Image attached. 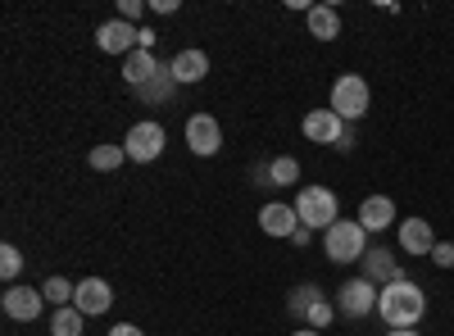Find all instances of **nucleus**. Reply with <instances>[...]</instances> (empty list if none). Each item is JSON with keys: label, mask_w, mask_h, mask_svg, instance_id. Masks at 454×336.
Instances as JSON below:
<instances>
[{"label": "nucleus", "mask_w": 454, "mask_h": 336, "mask_svg": "<svg viewBox=\"0 0 454 336\" xmlns=\"http://www.w3.org/2000/svg\"><path fill=\"white\" fill-rule=\"evenodd\" d=\"M377 314H382L387 327H419L427 318V291L419 282L400 277V282L377 291Z\"/></svg>", "instance_id": "obj_1"}, {"label": "nucleus", "mask_w": 454, "mask_h": 336, "mask_svg": "<svg viewBox=\"0 0 454 336\" xmlns=\"http://www.w3.org/2000/svg\"><path fill=\"white\" fill-rule=\"evenodd\" d=\"M323 254L332 259V264H359V259L368 254V232L359 218H336L332 228L323 232Z\"/></svg>", "instance_id": "obj_2"}, {"label": "nucleus", "mask_w": 454, "mask_h": 336, "mask_svg": "<svg viewBox=\"0 0 454 336\" xmlns=\"http://www.w3.org/2000/svg\"><path fill=\"white\" fill-rule=\"evenodd\" d=\"M332 114L340 119V123H359L368 109H372V91H368V82L359 78V73H340V78L332 82Z\"/></svg>", "instance_id": "obj_3"}, {"label": "nucleus", "mask_w": 454, "mask_h": 336, "mask_svg": "<svg viewBox=\"0 0 454 336\" xmlns=\"http://www.w3.org/2000/svg\"><path fill=\"white\" fill-rule=\"evenodd\" d=\"M295 214H300V228L327 232L340 218V200H336V191H327V186H305V191L295 196Z\"/></svg>", "instance_id": "obj_4"}, {"label": "nucleus", "mask_w": 454, "mask_h": 336, "mask_svg": "<svg viewBox=\"0 0 454 336\" xmlns=\"http://www.w3.org/2000/svg\"><path fill=\"white\" fill-rule=\"evenodd\" d=\"M164 123H155V119H145V123H132L128 128V137H123V151H128V160H137V164H155L160 155H164Z\"/></svg>", "instance_id": "obj_5"}, {"label": "nucleus", "mask_w": 454, "mask_h": 336, "mask_svg": "<svg viewBox=\"0 0 454 336\" xmlns=\"http://www.w3.org/2000/svg\"><path fill=\"white\" fill-rule=\"evenodd\" d=\"M0 309H5V318H14V323H36L42 309H46V295H42V286L14 282V286L0 291Z\"/></svg>", "instance_id": "obj_6"}, {"label": "nucleus", "mask_w": 454, "mask_h": 336, "mask_svg": "<svg viewBox=\"0 0 454 336\" xmlns=\"http://www.w3.org/2000/svg\"><path fill=\"white\" fill-rule=\"evenodd\" d=\"M336 314H346V318H368V314H377V286H372L368 277L340 282V286H336Z\"/></svg>", "instance_id": "obj_7"}, {"label": "nucleus", "mask_w": 454, "mask_h": 336, "mask_svg": "<svg viewBox=\"0 0 454 336\" xmlns=\"http://www.w3.org/2000/svg\"><path fill=\"white\" fill-rule=\"evenodd\" d=\"M186 145H192V155L200 160H214L223 151V128L214 114H192L186 119Z\"/></svg>", "instance_id": "obj_8"}, {"label": "nucleus", "mask_w": 454, "mask_h": 336, "mask_svg": "<svg viewBox=\"0 0 454 336\" xmlns=\"http://www.w3.org/2000/svg\"><path fill=\"white\" fill-rule=\"evenodd\" d=\"M137 36H141V27L137 23H123V19H109V23H100L96 27V46H100V55H132L137 51Z\"/></svg>", "instance_id": "obj_9"}, {"label": "nucleus", "mask_w": 454, "mask_h": 336, "mask_svg": "<svg viewBox=\"0 0 454 336\" xmlns=\"http://www.w3.org/2000/svg\"><path fill=\"white\" fill-rule=\"evenodd\" d=\"M359 277H368L377 291H382V286H391V282H400L404 277V269H400V259L391 254V250H382V246H368V254L359 259Z\"/></svg>", "instance_id": "obj_10"}, {"label": "nucleus", "mask_w": 454, "mask_h": 336, "mask_svg": "<svg viewBox=\"0 0 454 336\" xmlns=\"http://www.w3.org/2000/svg\"><path fill=\"white\" fill-rule=\"evenodd\" d=\"M109 305H114V286L105 277H82L78 282V295H73V309L78 314L100 318V314H109Z\"/></svg>", "instance_id": "obj_11"}, {"label": "nucleus", "mask_w": 454, "mask_h": 336, "mask_svg": "<svg viewBox=\"0 0 454 336\" xmlns=\"http://www.w3.org/2000/svg\"><path fill=\"white\" fill-rule=\"evenodd\" d=\"M395 241H400V250L413 254V259H432V250H436V232H432L427 218H404L400 232H395Z\"/></svg>", "instance_id": "obj_12"}, {"label": "nucleus", "mask_w": 454, "mask_h": 336, "mask_svg": "<svg viewBox=\"0 0 454 336\" xmlns=\"http://www.w3.org/2000/svg\"><path fill=\"white\" fill-rule=\"evenodd\" d=\"M259 228H263V237L291 241V237L300 232V214H295V205L273 200V205H263V209H259Z\"/></svg>", "instance_id": "obj_13"}, {"label": "nucleus", "mask_w": 454, "mask_h": 336, "mask_svg": "<svg viewBox=\"0 0 454 336\" xmlns=\"http://www.w3.org/2000/svg\"><path fill=\"white\" fill-rule=\"evenodd\" d=\"M346 128H350V123H340V119L332 114V109H309L305 123H300V132H305L314 145H336Z\"/></svg>", "instance_id": "obj_14"}, {"label": "nucleus", "mask_w": 454, "mask_h": 336, "mask_svg": "<svg viewBox=\"0 0 454 336\" xmlns=\"http://www.w3.org/2000/svg\"><path fill=\"white\" fill-rule=\"evenodd\" d=\"M168 64H173V78H177V87H196V82H205V73H209V55H205V51H196V46L177 51Z\"/></svg>", "instance_id": "obj_15"}, {"label": "nucleus", "mask_w": 454, "mask_h": 336, "mask_svg": "<svg viewBox=\"0 0 454 336\" xmlns=\"http://www.w3.org/2000/svg\"><path fill=\"white\" fill-rule=\"evenodd\" d=\"M391 218H395V200H391V196H368V200L359 205V223H364L368 237H372V232H387Z\"/></svg>", "instance_id": "obj_16"}, {"label": "nucleus", "mask_w": 454, "mask_h": 336, "mask_svg": "<svg viewBox=\"0 0 454 336\" xmlns=\"http://www.w3.org/2000/svg\"><path fill=\"white\" fill-rule=\"evenodd\" d=\"M305 27H309V36H318V42H336L340 36V10L336 5H314L305 14Z\"/></svg>", "instance_id": "obj_17"}, {"label": "nucleus", "mask_w": 454, "mask_h": 336, "mask_svg": "<svg viewBox=\"0 0 454 336\" xmlns=\"http://www.w3.org/2000/svg\"><path fill=\"white\" fill-rule=\"evenodd\" d=\"M160 68H164V64H160L155 55H150V51H132V55L123 59V78H128V87L137 91V87H145L150 78H155Z\"/></svg>", "instance_id": "obj_18"}, {"label": "nucleus", "mask_w": 454, "mask_h": 336, "mask_svg": "<svg viewBox=\"0 0 454 336\" xmlns=\"http://www.w3.org/2000/svg\"><path fill=\"white\" fill-rule=\"evenodd\" d=\"M173 91H177V78H173V64H164L155 78H150L145 87H137V100H145V105H168L173 100Z\"/></svg>", "instance_id": "obj_19"}, {"label": "nucleus", "mask_w": 454, "mask_h": 336, "mask_svg": "<svg viewBox=\"0 0 454 336\" xmlns=\"http://www.w3.org/2000/svg\"><path fill=\"white\" fill-rule=\"evenodd\" d=\"M318 301H323V291H318L314 282H305V286H295V291L286 295V314H291L295 323H305V314H309Z\"/></svg>", "instance_id": "obj_20"}, {"label": "nucleus", "mask_w": 454, "mask_h": 336, "mask_svg": "<svg viewBox=\"0 0 454 336\" xmlns=\"http://www.w3.org/2000/svg\"><path fill=\"white\" fill-rule=\"evenodd\" d=\"M87 164H91L96 173H114V168H123V164H128V151H123V141H119V145H91Z\"/></svg>", "instance_id": "obj_21"}, {"label": "nucleus", "mask_w": 454, "mask_h": 336, "mask_svg": "<svg viewBox=\"0 0 454 336\" xmlns=\"http://www.w3.org/2000/svg\"><path fill=\"white\" fill-rule=\"evenodd\" d=\"M82 332H87V314H78L73 305L55 309V318H51V336H82Z\"/></svg>", "instance_id": "obj_22"}, {"label": "nucleus", "mask_w": 454, "mask_h": 336, "mask_svg": "<svg viewBox=\"0 0 454 336\" xmlns=\"http://www.w3.org/2000/svg\"><path fill=\"white\" fill-rule=\"evenodd\" d=\"M295 182H300V160L295 155L269 160V186H295Z\"/></svg>", "instance_id": "obj_23"}, {"label": "nucleus", "mask_w": 454, "mask_h": 336, "mask_svg": "<svg viewBox=\"0 0 454 336\" xmlns=\"http://www.w3.org/2000/svg\"><path fill=\"white\" fill-rule=\"evenodd\" d=\"M42 295H46V305L64 309V305H73V295H78V282H68V277H46V282H42Z\"/></svg>", "instance_id": "obj_24"}, {"label": "nucleus", "mask_w": 454, "mask_h": 336, "mask_svg": "<svg viewBox=\"0 0 454 336\" xmlns=\"http://www.w3.org/2000/svg\"><path fill=\"white\" fill-rule=\"evenodd\" d=\"M19 273H23V250L5 241V246H0V277H5V286H14Z\"/></svg>", "instance_id": "obj_25"}, {"label": "nucleus", "mask_w": 454, "mask_h": 336, "mask_svg": "<svg viewBox=\"0 0 454 336\" xmlns=\"http://www.w3.org/2000/svg\"><path fill=\"white\" fill-rule=\"evenodd\" d=\"M332 318H336V301H327V295H323V301L305 314V327H314V332H323V327H332Z\"/></svg>", "instance_id": "obj_26"}, {"label": "nucleus", "mask_w": 454, "mask_h": 336, "mask_svg": "<svg viewBox=\"0 0 454 336\" xmlns=\"http://www.w3.org/2000/svg\"><path fill=\"white\" fill-rule=\"evenodd\" d=\"M432 264H436V269H454V241H436Z\"/></svg>", "instance_id": "obj_27"}, {"label": "nucleus", "mask_w": 454, "mask_h": 336, "mask_svg": "<svg viewBox=\"0 0 454 336\" xmlns=\"http://www.w3.org/2000/svg\"><path fill=\"white\" fill-rule=\"evenodd\" d=\"M145 14V0H119V19L123 23H137Z\"/></svg>", "instance_id": "obj_28"}, {"label": "nucleus", "mask_w": 454, "mask_h": 336, "mask_svg": "<svg viewBox=\"0 0 454 336\" xmlns=\"http://www.w3.org/2000/svg\"><path fill=\"white\" fill-rule=\"evenodd\" d=\"M355 145H359V137H355V123H350L346 132H340V141H336V151H340V155H350Z\"/></svg>", "instance_id": "obj_29"}, {"label": "nucleus", "mask_w": 454, "mask_h": 336, "mask_svg": "<svg viewBox=\"0 0 454 336\" xmlns=\"http://www.w3.org/2000/svg\"><path fill=\"white\" fill-rule=\"evenodd\" d=\"M155 42H160V32L141 27V36H137V51H150V55H155Z\"/></svg>", "instance_id": "obj_30"}, {"label": "nucleus", "mask_w": 454, "mask_h": 336, "mask_svg": "<svg viewBox=\"0 0 454 336\" xmlns=\"http://www.w3.org/2000/svg\"><path fill=\"white\" fill-rule=\"evenodd\" d=\"M109 336H145L137 323H119V327H109Z\"/></svg>", "instance_id": "obj_31"}, {"label": "nucleus", "mask_w": 454, "mask_h": 336, "mask_svg": "<svg viewBox=\"0 0 454 336\" xmlns=\"http://www.w3.org/2000/svg\"><path fill=\"white\" fill-rule=\"evenodd\" d=\"M177 5H182V0H155L150 10H155V14H177Z\"/></svg>", "instance_id": "obj_32"}, {"label": "nucleus", "mask_w": 454, "mask_h": 336, "mask_svg": "<svg viewBox=\"0 0 454 336\" xmlns=\"http://www.w3.org/2000/svg\"><path fill=\"white\" fill-rule=\"evenodd\" d=\"M291 246H300V250H305V246H314V232H309V228H300V232L291 237Z\"/></svg>", "instance_id": "obj_33"}, {"label": "nucleus", "mask_w": 454, "mask_h": 336, "mask_svg": "<svg viewBox=\"0 0 454 336\" xmlns=\"http://www.w3.org/2000/svg\"><path fill=\"white\" fill-rule=\"evenodd\" d=\"M387 336H419V327H391Z\"/></svg>", "instance_id": "obj_34"}, {"label": "nucleus", "mask_w": 454, "mask_h": 336, "mask_svg": "<svg viewBox=\"0 0 454 336\" xmlns=\"http://www.w3.org/2000/svg\"><path fill=\"white\" fill-rule=\"evenodd\" d=\"M291 336H323V332H314V327H300V332H291Z\"/></svg>", "instance_id": "obj_35"}]
</instances>
